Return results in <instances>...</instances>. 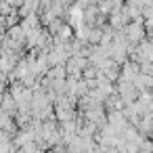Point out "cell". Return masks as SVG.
Instances as JSON below:
<instances>
[{
	"label": "cell",
	"mask_w": 153,
	"mask_h": 153,
	"mask_svg": "<svg viewBox=\"0 0 153 153\" xmlns=\"http://www.w3.org/2000/svg\"><path fill=\"white\" fill-rule=\"evenodd\" d=\"M126 40L130 42V44H140L143 40H145V23L143 21H130L128 25H126Z\"/></svg>",
	"instance_id": "6da1fadb"
}]
</instances>
